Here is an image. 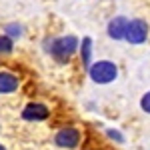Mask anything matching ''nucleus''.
<instances>
[{
  "label": "nucleus",
  "mask_w": 150,
  "mask_h": 150,
  "mask_svg": "<svg viewBox=\"0 0 150 150\" xmlns=\"http://www.w3.org/2000/svg\"><path fill=\"white\" fill-rule=\"evenodd\" d=\"M140 108H142L146 114H150V90L142 94V98H140Z\"/></svg>",
  "instance_id": "12"
},
{
  "label": "nucleus",
  "mask_w": 150,
  "mask_h": 150,
  "mask_svg": "<svg viewBox=\"0 0 150 150\" xmlns=\"http://www.w3.org/2000/svg\"><path fill=\"white\" fill-rule=\"evenodd\" d=\"M18 86H20V78L16 74L6 72V70L0 72V94H10L18 90Z\"/></svg>",
  "instance_id": "7"
},
{
  "label": "nucleus",
  "mask_w": 150,
  "mask_h": 150,
  "mask_svg": "<svg viewBox=\"0 0 150 150\" xmlns=\"http://www.w3.org/2000/svg\"><path fill=\"white\" fill-rule=\"evenodd\" d=\"M88 76L96 84H110L118 78V66L112 60H106V58L96 60V62H92V66L88 70Z\"/></svg>",
  "instance_id": "2"
},
{
  "label": "nucleus",
  "mask_w": 150,
  "mask_h": 150,
  "mask_svg": "<svg viewBox=\"0 0 150 150\" xmlns=\"http://www.w3.org/2000/svg\"><path fill=\"white\" fill-rule=\"evenodd\" d=\"M54 144L62 150H76L82 142V132L76 126H62L54 134Z\"/></svg>",
  "instance_id": "3"
},
{
  "label": "nucleus",
  "mask_w": 150,
  "mask_h": 150,
  "mask_svg": "<svg viewBox=\"0 0 150 150\" xmlns=\"http://www.w3.org/2000/svg\"><path fill=\"white\" fill-rule=\"evenodd\" d=\"M106 136L110 140H114V142H118V144H124V134L120 130H116V128H108L106 130Z\"/></svg>",
  "instance_id": "11"
},
{
  "label": "nucleus",
  "mask_w": 150,
  "mask_h": 150,
  "mask_svg": "<svg viewBox=\"0 0 150 150\" xmlns=\"http://www.w3.org/2000/svg\"><path fill=\"white\" fill-rule=\"evenodd\" d=\"M128 24H130V20L126 16H114V18H110V22L106 26V34L112 40H126Z\"/></svg>",
  "instance_id": "6"
},
{
  "label": "nucleus",
  "mask_w": 150,
  "mask_h": 150,
  "mask_svg": "<svg viewBox=\"0 0 150 150\" xmlns=\"http://www.w3.org/2000/svg\"><path fill=\"white\" fill-rule=\"evenodd\" d=\"M50 116V108L42 102H30L24 106L22 110V118L28 122H42Z\"/></svg>",
  "instance_id": "5"
},
{
  "label": "nucleus",
  "mask_w": 150,
  "mask_h": 150,
  "mask_svg": "<svg viewBox=\"0 0 150 150\" xmlns=\"http://www.w3.org/2000/svg\"><path fill=\"white\" fill-rule=\"evenodd\" d=\"M44 44H46L44 46L46 52L56 62H60V64H66L70 58L80 50V40L74 34H64V36H58V38H50Z\"/></svg>",
  "instance_id": "1"
},
{
  "label": "nucleus",
  "mask_w": 150,
  "mask_h": 150,
  "mask_svg": "<svg viewBox=\"0 0 150 150\" xmlns=\"http://www.w3.org/2000/svg\"><path fill=\"white\" fill-rule=\"evenodd\" d=\"M0 150H6V148H4V144H2V142H0Z\"/></svg>",
  "instance_id": "13"
},
{
  "label": "nucleus",
  "mask_w": 150,
  "mask_h": 150,
  "mask_svg": "<svg viewBox=\"0 0 150 150\" xmlns=\"http://www.w3.org/2000/svg\"><path fill=\"white\" fill-rule=\"evenodd\" d=\"M12 50H14V42H12L8 36H0V56H6V54H10Z\"/></svg>",
  "instance_id": "10"
},
{
  "label": "nucleus",
  "mask_w": 150,
  "mask_h": 150,
  "mask_svg": "<svg viewBox=\"0 0 150 150\" xmlns=\"http://www.w3.org/2000/svg\"><path fill=\"white\" fill-rule=\"evenodd\" d=\"M150 34V26L146 20H142V18H134V20H130L128 24V32H126V40L130 44H134V46H138V44H144L146 42V38Z\"/></svg>",
  "instance_id": "4"
},
{
  "label": "nucleus",
  "mask_w": 150,
  "mask_h": 150,
  "mask_svg": "<svg viewBox=\"0 0 150 150\" xmlns=\"http://www.w3.org/2000/svg\"><path fill=\"white\" fill-rule=\"evenodd\" d=\"M22 34H24L22 24H18V22H8V24H4V36H8L10 40H14V38H20Z\"/></svg>",
  "instance_id": "9"
},
{
  "label": "nucleus",
  "mask_w": 150,
  "mask_h": 150,
  "mask_svg": "<svg viewBox=\"0 0 150 150\" xmlns=\"http://www.w3.org/2000/svg\"><path fill=\"white\" fill-rule=\"evenodd\" d=\"M80 62L86 70H90L92 66V38L84 36L80 42Z\"/></svg>",
  "instance_id": "8"
},
{
  "label": "nucleus",
  "mask_w": 150,
  "mask_h": 150,
  "mask_svg": "<svg viewBox=\"0 0 150 150\" xmlns=\"http://www.w3.org/2000/svg\"><path fill=\"white\" fill-rule=\"evenodd\" d=\"M92 150H98V148H92Z\"/></svg>",
  "instance_id": "14"
}]
</instances>
